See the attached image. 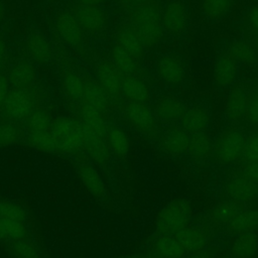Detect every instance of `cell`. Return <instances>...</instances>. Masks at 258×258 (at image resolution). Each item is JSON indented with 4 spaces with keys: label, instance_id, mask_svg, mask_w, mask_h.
<instances>
[{
    "label": "cell",
    "instance_id": "obj_34",
    "mask_svg": "<svg viewBox=\"0 0 258 258\" xmlns=\"http://www.w3.org/2000/svg\"><path fill=\"white\" fill-rule=\"evenodd\" d=\"M234 2L235 0H202L201 10L208 19L215 20L225 16Z\"/></svg>",
    "mask_w": 258,
    "mask_h": 258
},
{
    "label": "cell",
    "instance_id": "obj_18",
    "mask_svg": "<svg viewBox=\"0 0 258 258\" xmlns=\"http://www.w3.org/2000/svg\"><path fill=\"white\" fill-rule=\"evenodd\" d=\"M186 108L182 101L175 97H164L155 106V114L158 119L164 122H174L180 120Z\"/></svg>",
    "mask_w": 258,
    "mask_h": 258
},
{
    "label": "cell",
    "instance_id": "obj_23",
    "mask_svg": "<svg viewBox=\"0 0 258 258\" xmlns=\"http://www.w3.org/2000/svg\"><path fill=\"white\" fill-rule=\"evenodd\" d=\"M121 91L132 102L146 103L150 96L148 86L141 79L133 75L122 79Z\"/></svg>",
    "mask_w": 258,
    "mask_h": 258
},
{
    "label": "cell",
    "instance_id": "obj_54",
    "mask_svg": "<svg viewBox=\"0 0 258 258\" xmlns=\"http://www.w3.org/2000/svg\"><path fill=\"white\" fill-rule=\"evenodd\" d=\"M4 16H5V7H4L3 3L0 2V21L3 20Z\"/></svg>",
    "mask_w": 258,
    "mask_h": 258
},
{
    "label": "cell",
    "instance_id": "obj_42",
    "mask_svg": "<svg viewBox=\"0 0 258 258\" xmlns=\"http://www.w3.org/2000/svg\"><path fill=\"white\" fill-rule=\"evenodd\" d=\"M20 138V131L16 125L8 122L0 123V147L15 144Z\"/></svg>",
    "mask_w": 258,
    "mask_h": 258
},
{
    "label": "cell",
    "instance_id": "obj_32",
    "mask_svg": "<svg viewBox=\"0 0 258 258\" xmlns=\"http://www.w3.org/2000/svg\"><path fill=\"white\" fill-rule=\"evenodd\" d=\"M213 149L210 137L205 133H195L190 135L187 152L195 160H202L209 156Z\"/></svg>",
    "mask_w": 258,
    "mask_h": 258
},
{
    "label": "cell",
    "instance_id": "obj_1",
    "mask_svg": "<svg viewBox=\"0 0 258 258\" xmlns=\"http://www.w3.org/2000/svg\"><path fill=\"white\" fill-rule=\"evenodd\" d=\"M192 216V209L188 201L176 199L169 202L158 213L155 229L159 235L174 236L188 226Z\"/></svg>",
    "mask_w": 258,
    "mask_h": 258
},
{
    "label": "cell",
    "instance_id": "obj_46",
    "mask_svg": "<svg viewBox=\"0 0 258 258\" xmlns=\"http://www.w3.org/2000/svg\"><path fill=\"white\" fill-rule=\"evenodd\" d=\"M9 81L4 75H0V108L3 107L6 97L9 93Z\"/></svg>",
    "mask_w": 258,
    "mask_h": 258
},
{
    "label": "cell",
    "instance_id": "obj_41",
    "mask_svg": "<svg viewBox=\"0 0 258 258\" xmlns=\"http://www.w3.org/2000/svg\"><path fill=\"white\" fill-rule=\"evenodd\" d=\"M27 214L20 205L10 201H0V218L24 223Z\"/></svg>",
    "mask_w": 258,
    "mask_h": 258
},
{
    "label": "cell",
    "instance_id": "obj_43",
    "mask_svg": "<svg viewBox=\"0 0 258 258\" xmlns=\"http://www.w3.org/2000/svg\"><path fill=\"white\" fill-rule=\"evenodd\" d=\"M242 156L247 163L258 162V132L253 133L245 140Z\"/></svg>",
    "mask_w": 258,
    "mask_h": 258
},
{
    "label": "cell",
    "instance_id": "obj_53",
    "mask_svg": "<svg viewBox=\"0 0 258 258\" xmlns=\"http://www.w3.org/2000/svg\"><path fill=\"white\" fill-rule=\"evenodd\" d=\"M0 240H7L4 220L1 219V218H0Z\"/></svg>",
    "mask_w": 258,
    "mask_h": 258
},
{
    "label": "cell",
    "instance_id": "obj_35",
    "mask_svg": "<svg viewBox=\"0 0 258 258\" xmlns=\"http://www.w3.org/2000/svg\"><path fill=\"white\" fill-rule=\"evenodd\" d=\"M107 138L111 151L119 156L127 155L130 148V141L125 131L119 127H110Z\"/></svg>",
    "mask_w": 258,
    "mask_h": 258
},
{
    "label": "cell",
    "instance_id": "obj_2",
    "mask_svg": "<svg viewBox=\"0 0 258 258\" xmlns=\"http://www.w3.org/2000/svg\"><path fill=\"white\" fill-rule=\"evenodd\" d=\"M50 132L58 150L75 152L83 146V124L73 118L57 117L52 121Z\"/></svg>",
    "mask_w": 258,
    "mask_h": 258
},
{
    "label": "cell",
    "instance_id": "obj_16",
    "mask_svg": "<svg viewBox=\"0 0 258 258\" xmlns=\"http://www.w3.org/2000/svg\"><path fill=\"white\" fill-rule=\"evenodd\" d=\"M181 127L188 133L205 132L210 123V117L206 109L201 106H194L185 110L180 119Z\"/></svg>",
    "mask_w": 258,
    "mask_h": 258
},
{
    "label": "cell",
    "instance_id": "obj_44",
    "mask_svg": "<svg viewBox=\"0 0 258 258\" xmlns=\"http://www.w3.org/2000/svg\"><path fill=\"white\" fill-rule=\"evenodd\" d=\"M4 225H5L7 239L16 241V240L23 239L26 236V228L24 226V223L18 222V221L4 220Z\"/></svg>",
    "mask_w": 258,
    "mask_h": 258
},
{
    "label": "cell",
    "instance_id": "obj_19",
    "mask_svg": "<svg viewBox=\"0 0 258 258\" xmlns=\"http://www.w3.org/2000/svg\"><path fill=\"white\" fill-rule=\"evenodd\" d=\"M96 72L99 84L108 95L115 96L121 91L122 79L115 66L109 62H101L98 64Z\"/></svg>",
    "mask_w": 258,
    "mask_h": 258
},
{
    "label": "cell",
    "instance_id": "obj_22",
    "mask_svg": "<svg viewBox=\"0 0 258 258\" xmlns=\"http://www.w3.org/2000/svg\"><path fill=\"white\" fill-rule=\"evenodd\" d=\"M248 95L244 89L236 87L232 89L226 100V114L232 121L240 120L246 114Z\"/></svg>",
    "mask_w": 258,
    "mask_h": 258
},
{
    "label": "cell",
    "instance_id": "obj_20",
    "mask_svg": "<svg viewBox=\"0 0 258 258\" xmlns=\"http://www.w3.org/2000/svg\"><path fill=\"white\" fill-rule=\"evenodd\" d=\"M227 228L231 233L237 235L258 229V210L241 209L227 224Z\"/></svg>",
    "mask_w": 258,
    "mask_h": 258
},
{
    "label": "cell",
    "instance_id": "obj_7",
    "mask_svg": "<svg viewBox=\"0 0 258 258\" xmlns=\"http://www.w3.org/2000/svg\"><path fill=\"white\" fill-rule=\"evenodd\" d=\"M83 147L90 158L100 164L104 165L110 160L111 149L108 142L105 141L104 137L97 134L90 128L83 124Z\"/></svg>",
    "mask_w": 258,
    "mask_h": 258
},
{
    "label": "cell",
    "instance_id": "obj_4",
    "mask_svg": "<svg viewBox=\"0 0 258 258\" xmlns=\"http://www.w3.org/2000/svg\"><path fill=\"white\" fill-rule=\"evenodd\" d=\"M225 192L230 200L237 203H250L258 198V183L244 173L235 175L227 181Z\"/></svg>",
    "mask_w": 258,
    "mask_h": 258
},
{
    "label": "cell",
    "instance_id": "obj_52",
    "mask_svg": "<svg viewBox=\"0 0 258 258\" xmlns=\"http://www.w3.org/2000/svg\"><path fill=\"white\" fill-rule=\"evenodd\" d=\"M5 53H6V44H5V41L0 38V67L3 62Z\"/></svg>",
    "mask_w": 258,
    "mask_h": 258
},
{
    "label": "cell",
    "instance_id": "obj_28",
    "mask_svg": "<svg viewBox=\"0 0 258 258\" xmlns=\"http://www.w3.org/2000/svg\"><path fill=\"white\" fill-rule=\"evenodd\" d=\"M162 11L157 3L150 1L141 5L136 6L131 10L130 19L132 25L145 23V22H155L161 21Z\"/></svg>",
    "mask_w": 258,
    "mask_h": 258
},
{
    "label": "cell",
    "instance_id": "obj_27",
    "mask_svg": "<svg viewBox=\"0 0 258 258\" xmlns=\"http://www.w3.org/2000/svg\"><path fill=\"white\" fill-rule=\"evenodd\" d=\"M144 47H152L156 45L162 38L163 25L162 21L145 22L136 25H132Z\"/></svg>",
    "mask_w": 258,
    "mask_h": 258
},
{
    "label": "cell",
    "instance_id": "obj_39",
    "mask_svg": "<svg viewBox=\"0 0 258 258\" xmlns=\"http://www.w3.org/2000/svg\"><path fill=\"white\" fill-rule=\"evenodd\" d=\"M10 249L14 258H40L37 247L24 238L13 241Z\"/></svg>",
    "mask_w": 258,
    "mask_h": 258
},
{
    "label": "cell",
    "instance_id": "obj_30",
    "mask_svg": "<svg viewBox=\"0 0 258 258\" xmlns=\"http://www.w3.org/2000/svg\"><path fill=\"white\" fill-rule=\"evenodd\" d=\"M241 210L240 203L225 200L218 203L210 212V219L217 225H227Z\"/></svg>",
    "mask_w": 258,
    "mask_h": 258
},
{
    "label": "cell",
    "instance_id": "obj_3",
    "mask_svg": "<svg viewBox=\"0 0 258 258\" xmlns=\"http://www.w3.org/2000/svg\"><path fill=\"white\" fill-rule=\"evenodd\" d=\"M246 138L238 129H228L217 139L213 148L214 157L220 164L227 165L237 160L243 152Z\"/></svg>",
    "mask_w": 258,
    "mask_h": 258
},
{
    "label": "cell",
    "instance_id": "obj_6",
    "mask_svg": "<svg viewBox=\"0 0 258 258\" xmlns=\"http://www.w3.org/2000/svg\"><path fill=\"white\" fill-rule=\"evenodd\" d=\"M163 28L171 34L182 33L187 26V11L184 3L180 0H173L166 4L162 11Z\"/></svg>",
    "mask_w": 258,
    "mask_h": 258
},
{
    "label": "cell",
    "instance_id": "obj_33",
    "mask_svg": "<svg viewBox=\"0 0 258 258\" xmlns=\"http://www.w3.org/2000/svg\"><path fill=\"white\" fill-rule=\"evenodd\" d=\"M111 53L114 66L124 75L131 76L137 71L136 59L119 44L113 46Z\"/></svg>",
    "mask_w": 258,
    "mask_h": 258
},
{
    "label": "cell",
    "instance_id": "obj_36",
    "mask_svg": "<svg viewBox=\"0 0 258 258\" xmlns=\"http://www.w3.org/2000/svg\"><path fill=\"white\" fill-rule=\"evenodd\" d=\"M230 52L237 61L247 64L255 63L258 58L255 48L245 41L234 42L230 48Z\"/></svg>",
    "mask_w": 258,
    "mask_h": 258
},
{
    "label": "cell",
    "instance_id": "obj_12",
    "mask_svg": "<svg viewBox=\"0 0 258 258\" xmlns=\"http://www.w3.org/2000/svg\"><path fill=\"white\" fill-rule=\"evenodd\" d=\"M159 78L170 86L179 85L185 77V69L181 60L172 55H164L157 62Z\"/></svg>",
    "mask_w": 258,
    "mask_h": 258
},
{
    "label": "cell",
    "instance_id": "obj_40",
    "mask_svg": "<svg viewBox=\"0 0 258 258\" xmlns=\"http://www.w3.org/2000/svg\"><path fill=\"white\" fill-rule=\"evenodd\" d=\"M63 89L69 97L74 100H80L84 96L85 83L78 75L68 73L63 78Z\"/></svg>",
    "mask_w": 258,
    "mask_h": 258
},
{
    "label": "cell",
    "instance_id": "obj_11",
    "mask_svg": "<svg viewBox=\"0 0 258 258\" xmlns=\"http://www.w3.org/2000/svg\"><path fill=\"white\" fill-rule=\"evenodd\" d=\"M74 16L84 30L92 33L101 31L107 22L105 13L97 6H86L79 4V6L75 9Z\"/></svg>",
    "mask_w": 258,
    "mask_h": 258
},
{
    "label": "cell",
    "instance_id": "obj_13",
    "mask_svg": "<svg viewBox=\"0 0 258 258\" xmlns=\"http://www.w3.org/2000/svg\"><path fill=\"white\" fill-rule=\"evenodd\" d=\"M238 73V61L231 54L226 52L222 54L214 66V81L222 88L230 86L236 79Z\"/></svg>",
    "mask_w": 258,
    "mask_h": 258
},
{
    "label": "cell",
    "instance_id": "obj_15",
    "mask_svg": "<svg viewBox=\"0 0 258 258\" xmlns=\"http://www.w3.org/2000/svg\"><path fill=\"white\" fill-rule=\"evenodd\" d=\"M9 84L14 89L25 90L30 87L36 79V71L32 63L27 60H20L15 63L8 74Z\"/></svg>",
    "mask_w": 258,
    "mask_h": 258
},
{
    "label": "cell",
    "instance_id": "obj_49",
    "mask_svg": "<svg viewBox=\"0 0 258 258\" xmlns=\"http://www.w3.org/2000/svg\"><path fill=\"white\" fill-rule=\"evenodd\" d=\"M150 1H153V0H121V2L123 3L124 7L130 8L131 10L133 8H135L136 6H138V5H141V4L150 2Z\"/></svg>",
    "mask_w": 258,
    "mask_h": 258
},
{
    "label": "cell",
    "instance_id": "obj_38",
    "mask_svg": "<svg viewBox=\"0 0 258 258\" xmlns=\"http://www.w3.org/2000/svg\"><path fill=\"white\" fill-rule=\"evenodd\" d=\"M52 121L50 115L42 109L33 110L27 117V126L30 132H41L50 130Z\"/></svg>",
    "mask_w": 258,
    "mask_h": 258
},
{
    "label": "cell",
    "instance_id": "obj_14",
    "mask_svg": "<svg viewBox=\"0 0 258 258\" xmlns=\"http://www.w3.org/2000/svg\"><path fill=\"white\" fill-rule=\"evenodd\" d=\"M190 135L182 127L167 129L161 139V145L165 152L170 155H181L187 152Z\"/></svg>",
    "mask_w": 258,
    "mask_h": 258
},
{
    "label": "cell",
    "instance_id": "obj_29",
    "mask_svg": "<svg viewBox=\"0 0 258 258\" xmlns=\"http://www.w3.org/2000/svg\"><path fill=\"white\" fill-rule=\"evenodd\" d=\"M118 44L129 52L135 59L143 56L145 47L132 26L124 27L119 31Z\"/></svg>",
    "mask_w": 258,
    "mask_h": 258
},
{
    "label": "cell",
    "instance_id": "obj_45",
    "mask_svg": "<svg viewBox=\"0 0 258 258\" xmlns=\"http://www.w3.org/2000/svg\"><path fill=\"white\" fill-rule=\"evenodd\" d=\"M245 117L251 124L258 125V91L248 96Z\"/></svg>",
    "mask_w": 258,
    "mask_h": 258
},
{
    "label": "cell",
    "instance_id": "obj_9",
    "mask_svg": "<svg viewBox=\"0 0 258 258\" xmlns=\"http://www.w3.org/2000/svg\"><path fill=\"white\" fill-rule=\"evenodd\" d=\"M125 115L129 122L142 132H152L155 127L154 114L145 103L131 101L125 107Z\"/></svg>",
    "mask_w": 258,
    "mask_h": 258
},
{
    "label": "cell",
    "instance_id": "obj_31",
    "mask_svg": "<svg viewBox=\"0 0 258 258\" xmlns=\"http://www.w3.org/2000/svg\"><path fill=\"white\" fill-rule=\"evenodd\" d=\"M83 99L86 104L98 109L99 111H104L108 106V94L102 88L99 83L89 81L85 83V90Z\"/></svg>",
    "mask_w": 258,
    "mask_h": 258
},
{
    "label": "cell",
    "instance_id": "obj_10",
    "mask_svg": "<svg viewBox=\"0 0 258 258\" xmlns=\"http://www.w3.org/2000/svg\"><path fill=\"white\" fill-rule=\"evenodd\" d=\"M55 27L60 37L69 45L77 48L82 44L83 28L74 14L69 12H61L58 14L55 20Z\"/></svg>",
    "mask_w": 258,
    "mask_h": 258
},
{
    "label": "cell",
    "instance_id": "obj_24",
    "mask_svg": "<svg viewBox=\"0 0 258 258\" xmlns=\"http://www.w3.org/2000/svg\"><path fill=\"white\" fill-rule=\"evenodd\" d=\"M154 250L161 258H183L186 250L175 236L159 235L154 242Z\"/></svg>",
    "mask_w": 258,
    "mask_h": 258
},
{
    "label": "cell",
    "instance_id": "obj_21",
    "mask_svg": "<svg viewBox=\"0 0 258 258\" xmlns=\"http://www.w3.org/2000/svg\"><path fill=\"white\" fill-rule=\"evenodd\" d=\"M29 55L38 63H47L52 56L51 47L47 39L38 32L31 33L26 40Z\"/></svg>",
    "mask_w": 258,
    "mask_h": 258
},
{
    "label": "cell",
    "instance_id": "obj_8",
    "mask_svg": "<svg viewBox=\"0 0 258 258\" xmlns=\"http://www.w3.org/2000/svg\"><path fill=\"white\" fill-rule=\"evenodd\" d=\"M174 236L190 253L205 249L211 238L210 230L204 226H186Z\"/></svg>",
    "mask_w": 258,
    "mask_h": 258
},
{
    "label": "cell",
    "instance_id": "obj_47",
    "mask_svg": "<svg viewBox=\"0 0 258 258\" xmlns=\"http://www.w3.org/2000/svg\"><path fill=\"white\" fill-rule=\"evenodd\" d=\"M244 174L258 183V162L247 163L244 169Z\"/></svg>",
    "mask_w": 258,
    "mask_h": 258
},
{
    "label": "cell",
    "instance_id": "obj_37",
    "mask_svg": "<svg viewBox=\"0 0 258 258\" xmlns=\"http://www.w3.org/2000/svg\"><path fill=\"white\" fill-rule=\"evenodd\" d=\"M29 143L34 148H36L42 152L53 153L57 150L54 138L50 131L30 132Z\"/></svg>",
    "mask_w": 258,
    "mask_h": 258
},
{
    "label": "cell",
    "instance_id": "obj_26",
    "mask_svg": "<svg viewBox=\"0 0 258 258\" xmlns=\"http://www.w3.org/2000/svg\"><path fill=\"white\" fill-rule=\"evenodd\" d=\"M80 115L83 124L86 127L90 128L91 130L103 137L107 136L109 127L105 119L103 118L101 111L85 103L80 109Z\"/></svg>",
    "mask_w": 258,
    "mask_h": 258
},
{
    "label": "cell",
    "instance_id": "obj_5",
    "mask_svg": "<svg viewBox=\"0 0 258 258\" xmlns=\"http://www.w3.org/2000/svg\"><path fill=\"white\" fill-rule=\"evenodd\" d=\"M3 108L10 119L21 120L27 118L33 111V102L25 90L13 89L9 91Z\"/></svg>",
    "mask_w": 258,
    "mask_h": 258
},
{
    "label": "cell",
    "instance_id": "obj_48",
    "mask_svg": "<svg viewBox=\"0 0 258 258\" xmlns=\"http://www.w3.org/2000/svg\"><path fill=\"white\" fill-rule=\"evenodd\" d=\"M247 19H248L250 26L252 28H254L255 30H258V6L253 7L249 11V13L247 15Z\"/></svg>",
    "mask_w": 258,
    "mask_h": 258
},
{
    "label": "cell",
    "instance_id": "obj_50",
    "mask_svg": "<svg viewBox=\"0 0 258 258\" xmlns=\"http://www.w3.org/2000/svg\"><path fill=\"white\" fill-rule=\"evenodd\" d=\"M187 258H211V254L207 250L203 249L197 252H192Z\"/></svg>",
    "mask_w": 258,
    "mask_h": 258
},
{
    "label": "cell",
    "instance_id": "obj_55",
    "mask_svg": "<svg viewBox=\"0 0 258 258\" xmlns=\"http://www.w3.org/2000/svg\"><path fill=\"white\" fill-rule=\"evenodd\" d=\"M124 258H135V257H124Z\"/></svg>",
    "mask_w": 258,
    "mask_h": 258
},
{
    "label": "cell",
    "instance_id": "obj_51",
    "mask_svg": "<svg viewBox=\"0 0 258 258\" xmlns=\"http://www.w3.org/2000/svg\"><path fill=\"white\" fill-rule=\"evenodd\" d=\"M107 0H78L80 5H86V6H98L102 3H104Z\"/></svg>",
    "mask_w": 258,
    "mask_h": 258
},
{
    "label": "cell",
    "instance_id": "obj_17",
    "mask_svg": "<svg viewBox=\"0 0 258 258\" xmlns=\"http://www.w3.org/2000/svg\"><path fill=\"white\" fill-rule=\"evenodd\" d=\"M79 176L87 190L96 198H104L107 188L104 179L98 170L91 164H81L79 167Z\"/></svg>",
    "mask_w": 258,
    "mask_h": 258
},
{
    "label": "cell",
    "instance_id": "obj_25",
    "mask_svg": "<svg viewBox=\"0 0 258 258\" xmlns=\"http://www.w3.org/2000/svg\"><path fill=\"white\" fill-rule=\"evenodd\" d=\"M257 250L258 236L254 231L239 234L231 247V253L235 258H250Z\"/></svg>",
    "mask_w": 258,
    "mask_h": 258
}]
</instances>
